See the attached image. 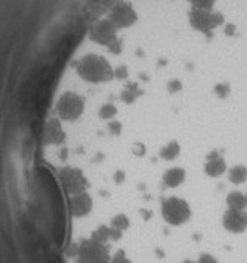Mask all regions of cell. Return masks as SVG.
Segmentation results:
<instances>
[{"mask_svg": "<svg viewBox=\"0 0 247 263\" xmlns=\"http://www.w3.org/2000/svg\"><path fill=\"white\" fill-rule=\"evenodd\" d=\"M245 199H247V195H245Z\"/></svg>", "mask_w": 247, "mask_h": 263, "instance_id": "obj_23", "label": "cell"}, {"mask_svg": "<svg viewBox=\"0 0 247 263\" xmlns=\"http://www.w3.org/2000/svg\"><path fill=\"white\" fill-rule=\"evenodd\" d=\"M106 129L111 135H119L122 132V124L118 121V119H109L106 124Z\"/></svg>", "mask_w": 247, "mask_h": 263, "instance_id": "obj_14", "label": "cell"}, {"mask_svg": "<svg viewBox=\"0 0 247 263\" xmlns=\"http://www.w3.org/2000/svg\"><path fill=\"white\" fill-rule=\"evenodd\" d=\"M185 177H186V173L183 168H171L164 173L163 182L169 188H177L185 182Z\"/></svg>", "mask_w": 247, "mask_h": 263, "instance_id": "obj_8", "label": "cell"}, {"mask_svg": "<svg viewBox=\"0 0 247 263\" xmlns=\"http://www.w3.org/2000/svg\"><path fill=\"white\" fill-rule=\"evenodd\" d=\"M161 214L168 224L171 226H182L191 218L189 204L182 198H168L161 204Z\"/></svg>", "mask_w": 247, "mask_h": 263, "instance_id": "obj_1", "label": "cell"}, {"mask_svg": "<svg viewBox=\"0 0 247 263\" xmlns=\"http://www.w3.org/2000/svg\"><path fill=\"white\" fill-rule=\"evenodd\" d=\"M108 248L102 243L86 240L78 248V263H108Z\"/></svg>", "mask_w": 247, "mask_h": 263, "instance_id": "obj_2", "label": "cell"}, {"mask_svg": "<svg viewBox=\"0 0 247 263\" xmlns=\"http://www.w3.org/2000/svg\"><path fill=\"white\" fill-rule=\"evenodd\" d=\"M111 22L116 23L118 27H128L136 20V14H134L133 8L127 4H119L111 11Z\"/></svg>", "mask_w": 247, "mask_h": 263, "instance_id": "obj_5", "label": "cell"}, {"mask_svg": "<svg viewBox=\"0 0 247 263\" xmlns=\"http://www.w3.org/2000/svg\"><path fill=\"white\" fill-rule=\"evenodd\" d=\"M216 94L219 95V98H227L229 95V92H230V86L229 85H226V83H221V85H217L216 86Z\"/></svg>", "mask_w": 247, "mask_h": 263, "instance_id": "obj_17", "label": "cell"}, {"mask_svg": "<svg viewBox=\"0 0 247 263\" xmlns=\"http://www.w3.org/2000/svg\"><path fill=\"white\" fill-rule=\"evenodd\" d=\"M227 205H229V208L245 210V207H247L245 195H242L241 191H232V193L227 196Z\"/></svg>", "mask_w": 247, "mask_h": 263, "instance_id": "obj_10", "label": "cell"}, {"mask_svg": "<svg viewBox=\"0 0 247 263\" xmlns=\"http://www.w3.org/2000/svg\"><path fill=\"white\" fill-rule=\"evenodd\" d=\"M168 89H169L171 92H177V91H180V89H182V83H180V82H177V80H174V82H171V83H169Z\"/></svg>", "mask_w": 247, "mask_h": 263, "instance_id": "obj_19", "label": "cell"}, {"mask_svg": "<svg viewBox=\"0 0 247 263\" xmlns=\"http://www.w3.org/2000/svg\"><path fill=\"white\" fill-rule=\"evenodd\" d=\"M108 263H109V261H108Z\"/></svg>", "mask_w": 247, "mask_h": 263, "instance_id": "obj_24", "label": "cell"}, {"mask_svg": "<svg viewBox=\"0 0 247 263\" xmlns=\"http://www.w3.org/2000/svg\"><path fill=\"white\" fill-rule=\"evenodd\" d=\"M197 263H217V260L213 255H210V254H202L199 257V261Z\"/></svg>", "mask_w": 247, "mask_h": 263, "instance_id": "obj_18", "label": "cell"}, {"mask_svg": "<svg viewBox=\"0 0 247 263\" xmlns=\"http://www.w3.org/2000/svg\"><path fill=\"white\" fill-rule=\"evenodd\" d=\"M71 208L75 217H86L93 208V199L89 198V195H86L85 191L83 193L74 195V198L71 201Z\"/></svg>", "mask_w": 247, "mask_h": 263, "instance_id": "obj_7", "label": "cell"}, {"mask_svg": "<svg viewBox=\"0 0 247 263\" xmlns=\"http://www.w3.org/2000/svg\"><path fill=\"white\" fill-rule=\"evenodd\" d=\"M189 2L199 10H208L213 5L214 0H189Z\"/></svg>", "mask_w": 247, "mask_h": 263, "instance_id": "obj_15", "label": "cell"}, {"mask_svg": "<svg viewBox=\"0 0 247 263\" xmlns=\"http://www.w3.org/2000/svg\"><path fill=\"white\" fill-rule=\"evenodd\" d=\"M111 227H115L118 230H127L130 227V221L128 218L125 217V214H118V217H115L113 220H111Z\"/></svg>", "mask_w": 247, "mask_h": 263, "instance_id": "obj_13", "label": "cell"}, {"mask_svg": "<svg viewBox=\"0 0 247 263\" xmlns=\"http://www.w3.org/2000/svg\"><path fill=\"white\" fill-rule=\"evenodd\" d=\"M178 154H180V145H178L177 141L166 142V145L160 151V157L163 160H174V158L178 157Z\"/></svg>", "mask_w": 247, "mask_h": 263, "instance_id": "obj_11", "label": "cell"}, {"mask_svg": "<svg viewBox=\"0 0 247 263\" xmlns=\"http://www.w3.org/2000/svg\"><path fill=\"white\" fill-rule=\"evenodd\" d=\"M124 180H125V173H124V171L115 173V182H116V183H122Z\"/></svg>", "mask_w": 247, "mask_h": 263, "instance_id": "obj_20", "label": "cell"}, {"mask_svg": "<svg viewBox=\"0 0 247 263\" xmlns=\"http://www.w3.org/2000/svg\"><path fill=\"white\" fill-rule=\"evenodd\" d=\"M116 114H118V108L113 104H103L99 110V116L103 121H109V119H113Z\"/></svg>", "mask_w": 247, "mask_h": 263, "instance_id": "obj_12", "label": "cell"}, {"mask_svg": "<svg viewBox=\"0 0 247 263\" xmlns=\"http://www.w3.org/2000/svg\"><path fill=\"white\" fill-rule=\"evenodd\" d=\"M133 151H134V152H136L138 155H143V154L146 152V148H144L143 145H140V142H138V145H134Z\"/></svg>", "mask_w": 247, "mask_h": 263, "instance_id": "obj_21", "label": "cell"}, {"mask_svg": "<svg viewBox=\"0 0 247 263\" xmlns=\"http://www.w3.org/2000/svg\"><path fill=\"white\" fill-rule=\"evenodd\" d=\"M229 180L235 185H241L247 182V168L242 164H236L229 171Z\"/></svg>", "mask_w": 247, "mask_h": 263, "instance_id": "obj_9", "label": "cell"}, {"mask_svg": "<svg viewBox=\"0 0 247 263\" xmlns=\"http://www.w3.org/2000/svg\"><path fill=\"white\" fill-rule=\"evenodd\" d=\"M204 170H205L207 176L219 177L227 171V164H226V160H224L217 152H213L207 157V163L204 166Z\"/></svg>", "mask_w": 247, "mask_h": 263, "instance_id": "obj_6", "label": "cell"}, {"mask_svg": "<svg viewBox=\"0 0 247 263\" xmlns=\"http://www.w3.org/2000/svg\"><path fill=\"white\" fill-rule=\"evenodd\" d=\"M183 263H197V261H191V260H186V261H183Z\"/></svg>", "mask_w": 247, "mask_h": 263, "instance_id": "obj_22", "label": "cell"}, {"mask_svg": "<svg viewBox=\"0 0 247 263\" xmlns=\"http://www.w3.org/2000/svg\"><path fill=\"white\" fill-rule=\"evenodd\" d=\"M221 22H222L221 14H213L208 10H199V8H196L191 13V23L196 29H199L202 32H207V30L219 26Z\"/></svg>", "mask_w": 247, "mask_h": 263, "instance_id": "obj_4", "label": "cell"}, {"mask_svg": "<svg viewBox=\"0 0 247 263\" xmlns=\"http://www.w3.org/2000/svg\"><path fill=\"white\" fill-rule=\"evenodd\" d=\"M109 263H131V261H130V258L125 255L124 251H118V252L113 255V258L109 260Z\"/></svg>", "mask_w": 247, "mask_h": 263, "instance_id": "obj_16", "label": "cell"}, {"mask_svg": "<svg viewBox=\"0 0 247 263\" xmlns=\"http://www.w3.org/2000/svg\"><path fill=\"white\" fill-rule=\"evenodd\" d=\"M224 227L232 233H241L247 229V211L238 208H229L222 218Z\"/></svg>", "mask_w": 247, "mask_h": 263, "instance_id": "obj_3", "label": "cell"}]
</instances>
